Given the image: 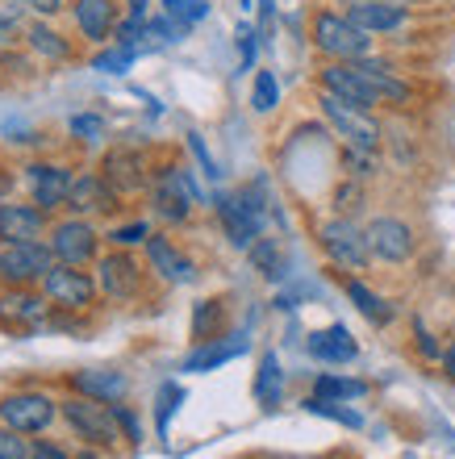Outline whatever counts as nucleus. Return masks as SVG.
<instances>
[{
	"label": "nucleus",
	"mask_w": 455,
	"mask_h": 459,
	"mask_svg": "<svg viewBox=\"0 0 455 459\" xmlns=\"http://www.w3.org/2000/svg\"><path fill=\"white\" fill-rule=\"evenodd\" d=\"M313 42H318V50L335 55V59L355 63V59H368L372 34H368V30H360L351 17H338V13H318V17H313Z\"/></svg>",
	"instance_id": "obj_1"
},
{
	"label": "nucleus",
	"mask_w": 455,
	"mask_h": 459,
	"mask_svg": "<svg viewBox=\"0 0 455 459\" xmlns=\"http://www.w3.org/2000/svg\"><path fill=\"white\" fill-rule=\"evenodd\" d=\"M63 418L72 422L75 435L88 438V443H96V447H113V443L121 438L118 413H113V405H105V401H92V397L63 401Z\"/></svg>",
	"instance_id": "obj_2"
},
{
	"label": "nucleus",
	"mask_w": 455,
	"mask_h": 459,
	"mask_svg": "<svg viewBox=\"0 0 455 459\" xmlns=\"http://www.w3.org/2000/svg\"><path fill=\"white\" fill-rule=\"evenodd\" d=\"M322 113L330 117V126L347 138V146H355V151H376V146H381V130H376V121L363 117V109L347 105L343 97L322 92Z\"/></svg>",
	"instance_id": "obj_3"
},
{
	"label": "nucleus",
	"mask_w": 455,
	"mask_h": 459,
	"mask_svg": "<svg viewBox=\"0 0 455 459\" xmlns=\"http://www.w3.org/2000/svg\"><path fill=\"white\" fill-rule=\"evenodd\" d=\"M55 251H47L42 242H9L0 247V276L13 280V284H34V280H47V272L55 264Z\"/></svg>",
	"instance_id": "obj_4"
},
{
	"label": "nucleus",
	"mask_w": 455,
	"mask_h": 459,
	"mask_svg": "<svg viewBox=\"0 0 455 459\" xmlns=\"http://www.w3.org/2000/svg\"><path fill=\"white\" fill-rule=\"evenodd\" d=\"M322 247L326 255L343 267H368L372 259V242H368V230H360L355 221L347 218H335L322 226Z\"/></svg>",
	"instance_id": "obj_5"
},
{
	"label": "nucleus",
	"mask_w": 455,
	"mask_h": 459,
	"mask_svg": "<svg viewBox=\"0 0 455 459\" xmlns=\"http://www.w3.org/2000/svg\"><path fill=\"white\" fill-rule=\"evenodd\" d=\"M50 418H55V401L42 397V393H13V397L0 401V426L9 430H47Z\"/></svg>",
	"instance_id": "obj_6"
},
{
	"label": "nucleus",
	"mask_w": 455,
	"mask_h": 459,
	"mask_svg": "<svg viewBox=\"0 0 455 459\" xmlns=\"http://www.w3.org/2000/svg\"><path fill=\"white\" fill-rule=\"evenodd\" d=\"M217 218L226 226L230 242L242 247V251H251L255 238H259V230H264V213H259L247 196H217Z\"/></svg>",
	"instance_id": "obj_7"
},
{
	"label": "nucleus",
	"mask_w": 455,
	"mask_h": 459,
	"mask_svg": "<svg viewBox=\"0 0 455 459\" xmlns=\"http://www.w3.org/2000/svg\"><path fill=\"white\" fill-rule=\"evenodd\" d=\"M42 289H47L50 301L67 305V309H84V305L92 301L96 284L84 276V272H75L72 264H55L47 272V280H42Z\"/></svg>",
	"instance_id": "obj_8"
},
{
	"label": "nucleus",
	"mask_w": 455,
	"mask_h": 459,
	"mask_svg": "<svg viewBox=\"0 0 455 459\" xmlns=\"http://www.w3.org/2000/svg\"><path fill=\"white\" fill-rule=\"evenodd\" d=\"M50 251H55V259H59V264L80 267L84 259H92V255H96L92 226H88V221H59V226H55V234H50Z\"/></svg>",
	"instance_id": "obj_9"
},
{
	"label": "nucleus",
	"mask_w": 455,
	"mask_h": 459,
	"mask_svg": "<svg viewBox=\"0 0 455 459\" xmlns=\"http://www.w3.org/2000/svg\"><path fill=\"white\" fill-rule=\"evenodd\" d=\"M322 84L326 92H335V97H343L347 105H355V109H372V105H381V97H376V88L363 80L351 63H335V67H326L322 72Z\"/></svg>",
	"instance_id": "obj_10"
},
{
	"label": "nucleus",
	"mask_w": 455,
	"mask_h": 459,
	"mask_svg": "<svg viewBox=\"0 0 455 459\" xmlns=\"http://www.w3.org/2000/svg\"><path fill=\"white\" fill-rule=\"evenodd\" d=\"M368 242H372V255H381L389 264H401L414 255V234H409L406 221L397 218H376L368 226Z\"/></svg>",
	"instance_id": "obj_11"
},
{
	"label": "nucleus",
	"mask_w": 455,
	"mask_h": 459,
	"mask_svg": "<svg viewBox=\"0 0 455 459\" xmlns=\"http://www.w3.org/2000/svg\"><path fill=\"white\" fill-rule=\"evenodd\" d=\"M25 180H30V193H34L38 209H59L72 196V171L50 168V163H34Z\"/></svg>",
	"instance_id": "obj_12"
},
{
	"label": "nucleus",
	"mask_w": 455,
	"mask_h": 459,
	"mask_svg": "<svg viewBox=\"0 0 455 459\" xmlns=\"http://www.w3.org/2000/svg\"><path fill=\"white\" fill-rule=\"evenodd\" d=\"M197 196V188L188 184V176L184 171H159L155 180V209L163 213V218L171 221H184L188 218V201Z\"/></svg>",
	"instance_id": "obj_13"
},
{
	"label": "nucleus",
	"mask_w": 455,
	"mask_h": 459,
	"mask_svg": "<svg viewBox=\"0 0 455 459\" xmlns=\"http://www.w3.org/2000/svg\"><path fill=\"white\" fill-rule=\"evenodd\" d=\"M42 213L34 205H0V238L4 242H38L42 234Z\"/></svg>",
	"instance_id": "obj_14"
},
{
	"label": "nucleus",
	"mask_w": 455,
	"mask_h": 459,
	"mask_svg": "<svg viewBox=\"0 0 455 459\" xmlns=\"http://www.w3.org/2000/svg\"><path fill=\"white\" fill-rule=\"evenodd\" d=\"M242 351H247V339H242V334H234V339H226V342L205 339L201 347H197L188 359H184V372H214V368H222V363L239 359Z\"/></svg>",
	"instance_id": "obj_15"
},
{
	"label": "nucleus",
	"mask_w": 455,
	"mask_h": 459,
	"mask_svg": "<svg viewBox=\"0 0 455 459\" xmlns=\"http://www.w3.org/2000/svg\"><path fill=\"white\" fill-rule=\"evenodd\" d=\"M310 355L322 363H351L360 355V347H355V339L347 334V326H330V330L310 334Z\"/></svg>",
	"instance_id": "obj_16"
},
{
	"label": "nucleus",
	"mask_w": 455,
	"mask_h": 459,
	"mask_svg": "<svg viewBox=\"0 0 455 459\" xmlns=\"http://www.w3.org/2000/svg\"><path fill=\"white\" fill-rule=\"evenodd\" d=\"M72 385L80 397L105 401V405H118V401L126 397V376L121 372H75Z\"/></svg>",
	"instance_id": "obj_17"
},
{
	"label": "nucleus",
	"mask_w": 455,
	"mask_h": 459,
	"mask_svg": "<svg viewBox=\"0 0 455 459\" xmlns=\"http://www.w3.org/2000/svg\"><path fill=\"white\" fill-rule=\"evenodd\" d=\"M143 159L130 155V151H113L105 159V184L113 193H138L143 188Z\"/></svg>",
	"instance_id": "obj_18"
},
{
	"label": "nucleus",
	"mask_w": 455,
	"mask_h": 459,
	"mask_svg": "<svg viewBox=\"0 0 455 459\" xmlns=\"http://www.w3.org/2000/svg\"><path fill=\"white\" fill-rule=\"evenodd\" d=\"M146 255H151V264H155L159 276L171 280V284H188L192 280V264L168 238H155V234H151V238H146Z\"/></svg>",
	"instance_id": "obj_19"
},
{
	"label": "nucleus",
	"mask_w": 455,
	"mask_h": 459,
	"mask_svg": "<svg viewBox=\"0 0 455 459\" xmlns=\"http://www.w3.org/2000/svg\"><path fill=\"white\" fill-rule=\"evenodd\" d=\"M101 289L109 297H134L138 292V267L126 255H105V264H101Z\"/></svg>",
	"instance_id": "obj_20"
},
{
	"label": "nucleus",
	"mask_w": 455,
	"mask_h": 459,
	"mask_svg": "<svg viewBox=\"0 0 455 459\" xmlns=\"http://www.w3.org/2000/svg\"><path fill=\"white\" fill-rule=\"evenodd\" d=\"M347 17L368 34H389L397 25H406V4H355Z\"/></svg>",
	"instance_id": "obj_21"
},
{
	"label": "nucleus",
	"mask_w": 455,
	"mask_h": 459,
	"mask_svg": "<svg viewBox=\"0 0 455 459\" xmlns=\"http://www.w3.org/2000/svg\"><path fill=\"white\" fill-rule=\"evenodd\" d=\"M75 22L92 42H105L113 34V4L109 0H75Z\"/></svg>",
	"instance_id": "obj_22"
},
{
	"label": "nucleus",
	"mask_w": 455,
	"mask_h": 459,
	"mask_svg": "<svg viewBox=\"0 0 455 459\" xmlns=\"http://www.w3.org/2000/svg\"><path fill=\"white\" fill-rule=\"evenodd\" d=\"M113 188L105 184V176H80L72 180V209H113Z\"/></svg>",
	"instance_id": "obj_23"
},
{
	"label": "nucleus",
	"mask_w": 455,
	"mask_h": 459,
	"mask_svg": "<svg viewBox=\"0 0 455 459\" xmlns=\"http://www.w3.org/2000/svg\"><path fill=\"white\" fill-rule=\"evenodd\" d=\"M351 67H355V72H360L363 80H368V84L376 88V97H381V100H406V97H409V88L401 84V80H397V75L389 72V67H384V63H372V59H355V63H351Z\"/></svg>",
	"instance_id": "obj_24"
},
{
	"label": "nucleus",
	"mask_w": 455,
	"mask_h": 459,
	"mask_svg": "<svg viewBox=\"0 0 455 459\" xmlns=\"http://www.w3.org/2000/svg\"><path fill=\"white\" fill-rule=\"evenodd\" d=\"M280 388H284L280 359H276V355H264V359H259V376H255V397H259L267 410H272L276 401H280Z\"/></svg>",
	"instance_id": "obj_25"
},
{
	"label": "nucleus",
	"mask_w": 455,
	"mask_h": 459,
	"mask_svg": "<svg viewBox=\"0 0 455 459\" xmlns=\"http://www.w3.org/2000/svg\"><path fill=\"white\" fill-rule=\"evenodd\" d=\"M0 317L30 326V322H38V317H42V301H38V297H30V292H4V297H0Z\"/></svg>",
	"instance_id": "obj_26"
},
{
	"label": "nucleus",
	"mask_w": 455,
	"mask_h": 459,
	"mask_svg": "<svg viewBox=\"0 0 455 459\" xmlns=\"http://www.w3.org/2000/svg\"><path fill=\"white\" fill-rule=\"evenodd\" d=\"M251 259H255V267L264 272V276H284V251H280V242L276 238H255V247H251Z\"/></svg>",
	"instance_id": "obj_27"
},
{
	"label": "nucleus",
	"mask_w": 455,
	"mask_h": 459,
	"mask_svg": "<svg viewBox=\"0 0 455 459\" xmlns=\"http://www.w3.org/2000/svg\"><path fill=\"white\" fill-rule=\"evenodd\" d=\"M368 385L363 380H343V376H322L318 388H313V397H326V401H351V397H363Z\"/></svg>",
	"instance_id": "obj_28"
},
{
	"label": "nucleus",
	"mask_w": 455,
	"mask_h": 459,
	"mask_svg": "<svg viewBox=\"0 0 455 459\" xmlns=\"http://www.w3.org/2000/svg\"><path fill=\"white\" fill-rule=\"evenodd\" d=\"M305 410L318 413V418H330V422H338V426H351V430H360L363 426V418L355 410H343L338 401H326V397H310L305 401Z\"/></svg>",
	"instance_id": "obj_29"
},
{
	"label": "nucleus",
	"mask_w": 455,
	"mask_h": 459,
	"mask_svg": "<svg viewBox=\"0 0 455 459\" xmlns=\"http://www.w3.org/2000/svg\"><path fill=\"white\" fill-rule=\"evenodd\" d=\"M347 297L355 301V309H360L363 317H372V322H389V309H384V301L376 297V292L363 289L360 280H347Z\"/></svg>",
	"instance_id": "obj_30"
},
{
	"label": "nucleus",
	"mask_w": 455,
	"mask_h": 459,
	"mask_svg": "<svg viewBox=\"0 0 455 459\" xmlns=\"http://www.w3.org/2000/svg\"><path fill=\"white\" fill-rule=\"evenodd\" d=\"M30 47L38 50V55H47V59H67V42H63L55 30H47V25H30Z\"/></svg>",
	"instance_id": "obj_31"
},
{
	"label": "nucleus",
	"mask_w": 455,
	"mask_h": 459,
	"mask_svg": "<svg viewBox=\"0 0 455 459\" xmlns=\"http://www.w3.org/2000/svg\"><path fill=\"white\" fill-rule=\"evenodd\" d=\"M163 13H168L176 25L188 30V25H197L205 13H209V0H163Z\"/></svg>",
	"instance_id": "obj_32"
},
{
	"label": "nucleus",
	"mask_w": 455,
	"mask_h": 459,
	"mask_svg": "<svg viewBox=\"0 0 455 459\" xmlns=\"http://www.w3.org/2000/svg\"><path fill=\"white\" fill-rule=\"evenodd\" d=\"M276 100H280L276 75H272V72H259V75H255V92H251L255 113H272V109H276Z\"/></svg>",
	"instance_id": "obj_33"
},
{
	"label": "nucleus",
	"mask_w": 455,
	"mask_h": 459,
	"mask_svg": "<svg viewBox=\"0 0 455 459\" xmlns=\"http://www.w3.org/2000/svg\"><path fill=\"white\" fill-rule=\"evenodd\" d=\"M134 55H138L134 47H121V42H118L113 50H105V55H96L92 67H96V72H113V75H121V72H126V67L134 63Z\"/></svg>",
	"instance_id": "obj_34"
},
{
	"label": "nucleus",
	"mask_w": 455,
	"mask_h": 459,
	"mask_svg": "<svg viewBox=\"0 0 455 459\" xmlns=\"http://www.w3.org/2000/svg\"><path fill=\"white\" fill-rule=\"evenodd\" d=\"M67 130H72L75 138L96 143V138H105V117H96V113H75V117L67 121Z\"/></svg>",
	"instance_id": "obj_35"
},
{
	"label": "nucleus",
	"mask_w": 455,
	"mask_h": 459,
	"mask_svg": "<svg viewBox=\"0 0 455 459\" xmlns=\"http://www.w3.org/2000/svg\"><path fill=\"white\" fill-rule=\"evenodd\" d=\"M217 322H222L217 301H201V305H197V317H192V334L205 342V339H209V330H217Z\"/></svg>",
	"instance_id": "obj_36"
},
{
	"label": "nucleus",
	"mask_w": 455,
	"mask_h": 459,
	"mask_svg": "<svg viewBox=\"0 0 455 459\" xmlns=\"http://www.w3.org/2000/svg\"><path fill=\"white\" fill-rule=\"evenodd\" d=\"M184 401L180 385H163L159 388V435H168V418L176 413V405Z\"/></svg>",
	"instance_id": "obj_37"
},
{
	"label": "nucleus",
	"mask_w": 455,
	"mask_h": 459,
	"mask_svg": "<svg viewBox=\"0 0 455 459\" xmlns=\"http://www.w3.org/2000/svg\"><path fill=\"white\" fill-rule=\"evenodd\" d=\"M30 447H25L22 430H9V426H0V459H25Z\"/></svg>",
	"instance_id": "obj_38"
},
{
	"label": "nucleus",
	"mask_w": 455,
	"mask_h": 459,
	"mask_svg": "<svg viewBox=\"0 0 455 459\" xmlns=\"http://www.w3.org/2000/svg\"><path fill=\"white\" fill-rule=\"evenodd\" d=\"M113 238H118L121 247H134V242H146V238H151V230H146V221H130V226L113 230Z\"/></svg>",
	"instance_id": "obj_39"
},
{
	"label": "nucleus",
	"mask_w": 455,
	"mask_h": 459,
	"mask_svg": "<svg viewBox=\"0 0 455 459\" xmlns=\"http://www.w3.org/2000/svg\"><path fill=\"white\" fill-rule=\"evenodd\" d=\"M360 184H343V188H338L335 193V209H343V213H355V209H360Z\"/></svg>",
	"instance_id": "obj_40"
},
{
	"label": "nucleus",
	"mask_w": 455,
	"mask_h": 459,
	"mask_svg": "<svg viewBox=\"0 0 455 459\" xmlns=\"http://www.w3.org/2000/svg\"><path fill=\"white\" fill-rule=\"evenodd\" d=\"M188 146H192V155L201 159L205 176H209V180H214V176H217V168H214V159H209V151H205V143H201V138H197V134H188Z\"/></svg>",
	"instance_id": "obj_41"
},
{
	"label": "nucleus",
	"mask_w": 455,
	"mask_h": 459,
	"mask_svg": "<svg viewBox=\"0 0 455 459\" xmlns=\"http://www.w3.org/2000/svg\"><path fill=\"white\" fill-rule=\"evenodd\" d=\"M113 413H118V422H121V430H126V438H143V430H138V422H134V413L130 410H121V405H113Z\"/></svg>",
	"instance_id": "obj_42"
},
{
	"label": "nucleus",
	"mask_w": 455,
	"mask_h": 459,
	"mask_svg": "<svg viewBox=\"0 0 455 459\" xmlns=\"http://www.w3.org/2000/svg\"><path fill=\"white\" fill-rule=\"evenodd\" d=\"M239 50H242V67H251L255 63V34L247 30V25L239 30Z\"/></svg>",
	"instance_id": "obj_43"
},
{
	"label": "nucleus",
	"mask_w": 455,
	"mask_h": 459,
	"mask_svg": "<svg viewBox=\"0 0 455 459\" xmlns=\"http://www.w3.org/2000/svg\"><path fill=\"white\" fill-rule=\"evenodd\" d=\"M22 9H30L25 0H0V22H17V17H22Z\"/></svg>",
	"instance_id": "obj_44"
},
{
	"label": "nucleus",
	"mask_w": 455,
	"mask_h": 459,
	"mask_svg": "<svg viewBox=\"0 0 455 459\" xmlns=\"http://www.w3.org/2000/svg\"><path fill=\"white\" fill-rule=\"evenodd\" d=\"M25 4H30L34 13H42V17H50V13H59L63 0H25Z\"/></svg>",
	"instance_id": "obj_45"
},
{
	"label": "nucleus",
	"mask_w": 455,
	"mask_h": 459,
	"mask_svg": "<svg viewBox=\"0 0 455 459\" xmlns=\"http://www.w3.org/2000/svg\"><path fill=\"white\" fill-rule=\"evenodd\" d=\"M418 347H422V355H439V347H434V339L422 330V322H418Z\"/></svg>",
	"instance_id": "obj_46"
},
{
	"label": "nucleus",
	"mask_w": 455,
	"mask_h": 459,
	"mask_svg": "<svg viewBox=\"0 0 455 459\" xmlns=\"http://www.w3.org/2000/svg\"><path fill=\"white\" fill-rule=\"evenodd\" d=\"M34 459H67V455H63V451H55L50 443H38V447H34Z\"/></svg>",
	"instance_id": "obj_47"
},
{
	"label": "nucleus",
	"mask_w": 455,
	"mask_h": 459,
	"mask_svg": "<svg viewBox=\"0 0 455 459\" xmlns=\"http://www.w3.org/2000/svg\"><path fill=\"white\" fill-rule=\"evenodd\" d=\"M130 4V17H138V22H146V0H126Z\"/></svg>",
	"instance_id": "obj_48"
},
{
	"label": "nucleus",
	"mask_w": 455,
	"mask_h": 459,
	"mask_svg": "<svg viewBox=\"0 0 455 459\" xmlns=\"http://www.w3.org/2000/svg\"><path fill=\"white\" fill-rule=\"evenodd\" d=\"M343 4L355 9V4H409V0H343Z\"/></svg>",
	"instance_id": "obj_49"
},
{
	"label": "nucleus",
	"mask_w": 455,
	"mask_h": 459,
	"mask_svg": "<svg viewBox=\"0 0 455 459\" xmlns=\"http://www.w3.org/2000/svg\"><path fill=\"white\" fill-rule=\"evenodd\" d=\"M443 368H447V376H451V380H455V347L443 355Z\"/></svg>",
	"instance_id": "obj_50"
},
{
	"label": "nucleus",
	"mask_w": 455,
	"mask_h": 459,
	"mask_svg": "<svg viewBox=\"0 0 455 459\" xmlns=\"http://www.w3.org/2000/svg\"><path fill=\"white\" fill-rule=\"evenodd\" d=\"M9 34H13V22H0V42H9Z\"/></svg>",
	"instance_id": "obj_51"
},
{
	"label": "nucleus",
	"mask_w": 455,
	"mask_h": 459,
	"mask_svg": "<svg viewBox=\"0 0 455 459\" xmlns=\"http://www.w3.org/2000/svg\"><path fill=\"white\" fill-rule=\"evenodd\" d=\"M239 4H242V9H251V0H239Z\"/></svg>",
	"instance_id": "obj_52"
}]
</instances>
